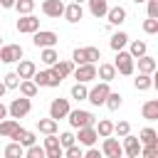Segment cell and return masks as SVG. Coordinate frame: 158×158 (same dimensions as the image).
<instances>
[{"instance_id":"43","label":"cell","mask_w":158,"mask_h":158,"mask_svg":"<svg viewBox=\"0 0 158 158\" xmlns=\"http://www.w3.org/2000/svg\"><path fill=\"white\" fill-rule=\"evenodd\" d=\"M69 158H81L84 156V151H81V146H77V143H72V146H67V151H64Z\"/></svg>"},{"instance_id":"47","label":"cell","mask_w":158,"mask_h":158,"mask_svg":"<svg viewBox=\"0 0 158 158\" xmlns=\"http://www.w3.org/2000/svg\"><path fill=\"white\" fill-rule=\"evenodd\" d=\"M84 156H86V158H99V151H96V148H89Z\"/></svg>"},{"instance_id":"19","label":"cell","mask_w":158,"mask_h":158,"mask_svg":"<svg viewBox=\"0 0 158 158\" xmlns=\"http://www.w3.org/2000/svg\"><path fill=\"white\" fill-rule=\"evenodd\" d=\"M32 79H35V84H37V86H59V81H57L49 72H35V74H32Z\"/></svg>"},{"instance_id":"2","label":"cell","mask_w":158,"mask_h":158,"mask_svg":"<svg viewBox=\"0 0 158 158\" xmlns=\"http://www.w3.org/2000/svg\"><path fill=\"white\" fill-rule=\"evenodd\" d=\"M114 67H116L118 74L131 77V74H133V57H131L128 52H123V49H116V62H114Z\"/></svg>"},{"instance_id":"6","label":"cell","mask_w":158,"mask_h":158,"mask_svg":"<svg viewBox=\"0 0 158 158\" xmlns=\"http://www.w3.org/2000/svg\"><path fill=\"white\" fill-rule=\"evenodd\" d=\"M74 72V62H69V59H57L54 64H52V69H49V74L57 79V81H62L64 77H69Z\"/></svg>"},{"instance_id":"45","label":"cell","mask_w":158,"mask_h":158,"mask_svg":"<svg viewBox=\"0 0 158 158\" xmlns=\"http://www.w3.org/2000/svg\"><path fill=\"white\" fill-rule=\"evenodd\" d=\"M72 59H74L77 64H86V57H84V47H77V49L72 52Z\"/></svg>"},{"instance_id":"50","label":"cell","mask_w":158,"mask_h":158,"mask_svg":"<svg viewBox=\"0 0 158 158\" xmlns=\"http://www.w3.org/2000/svg\"><path fill=\"white\" fill-rule=\"evenodd\" d=\"M5 91H7V86H5L2 81H0V96H5Z\"/></svg>"},{"instance_id":"42","label":"cell","mask_w":158,"mask_h":158,"mask_svg":"<svg viewBox=\"0 0 158 158\" xmlns=\"http://www.w3.org/2000/svg\"><path fill=\"white\" fill-rule=\"evenodd\" d=\"M27 156H30V158H44L47 151H44L42 146H35V143H32V146H27Z\"/></svg>"},{"instance_id":"33","label":"cell","mask_w":158,"mask_h":158,"mask_svg":"<svg viewBox=\"0 0 158 158\" xmlns=\"http://www.w3.org/2000/svg\"><path fill=\"white\" fill-rule=\"evenodd\" d=\"M20 15H27V12H32L35 10V0H15V5H12Z\"/></svg>"},{"instance_id":"52","label":"cell","mask_w":158,"mask_h":158,"mask_svg":"<svg viewBox=\"0 0 158 158\" xmlns=\"http://www.w3.org/2000/svg\"><path fill=\"white\" fill-rule=\"evenodd\" d=\"M74 2H79V5H81V2H84V0H74Z\"/></svg>"},{"instance_id":"1","label":"cell","mask_w":158,"mask_h":158,"mask_svg":"<svg viewBox=\"0 0 158 158\" xmlns=\"http://www.w3.org/2000/svg\"><path fill=\"white\" fill-rule=\"evenodd\" d=\"M67 116H69L67 121H69V126H72V128L94 126V121H96V118H94V114H91V111H84V109H74V111L69 109V114H67Z\"/></svg>"},{"instance_id":"37","label":"cell","mask_w":158,"mask_h":158,"mask_svg":"<svg viewBox=\"0 0 158 158\" xmlns=\"http://www.w3.org/2000/svg\"><path fill=\"white\" fill-rule=\"evenodd\" d=\"M143 32L146 35H156L158 32V17H146L143 20Z\"/></svg>"},{"instance_id":"4","label":"cell","mask_w":158,"mask_h":158,"mask_svg":"<svg viewBox=\"0 0 158 158\" xmlns=\"http://www.w3.org/2000/svg\"><path fill=\"white\" fill-rule=\"evenodd\" d=\"M109 81H101V84H96V86H91L89 91H86V99L94 104V106H101L104 101H106V96H109Z\"/></svg>"},{"instance_id":"51","label":"cell","mask_w":158,"mask_h":158,"mask_svg":"<svg viewBox=\"0 0 158 158\" xmlns=\"http://www.w3.org/2000/svg\"><path fill=\"white\" fill-rule=\"evenodd\" d=\"M133 2H146V0H133Z\"/></svg>"},{"instance_id":"23","label":"cell","mask_w":158,"mask_h":158,"mask_svg":"<svg viewBox=\"0 0 158 158\" xmlns=\"http://www.w3.org/2000/svg\"><path fill=\"white\" fill-rule=\"evenodd\" d=\"M96 77H99L101 81H111V79H116V67H114V64H99Z\"/></svg>"},{"instance_id":"5","label":"cell","mask_w":158,"mask_h":158,"mask_svg":"<svg viewBox=\"0 0 158 158\" xmlns=\"http://www.w3.org/2000/svg\"><path fill=\"white\" fill-rule=\"evenodd\" d=\"M30 109H32L30 99H27V96H20V99H15V101L7 106V114H10L12 118H22V116L30 114Z\"/></svg>"},{"instance_id":"26","label":"cell","mask_w":158,"mask_h":158,"mask_svg":"<svg viewBox=\"0 0 158 158\" xmlns=\"http://www.w3.org/2000/svg\"><path fill=\"white\" fill-rule=\"evenodd\" d=\"M12 141H17V143H22V146H32V143H35V133L20 126V128H17V133L12 136Z\"/></svg>"},{"instance_id":"40","label":"cell","mask_w":158,"mask_h":158,"mask_svg":"<svg viewBox=\"0 0 158 158\" xmlns=\"http://www.w3.org/2000/svg\"><path fill=\"white\" fill-rule=\"evenodd\" d=\"M84 57H86V62H96V59H101V52H99V47H84Z\"/></svg>"},{"instance_id":"10","label":"cell","mask_w":158,"mask_h":158,"mask_svg":"<svg viewBox=\"0 0 158 158\" xmlns=\"http://www.w3.org/2000/svg\"><path fill=\"white\" fill-rule=\"evenodd\" d=\"M74 77H77V81L86 84V81L96 79V67H94L91 62H86V64H77V69H74Z\"/></svg>"},{"instance_id":"15","label":"cell","mask_w":158,"mask_h":158,"mask_svg":"<svg viewBox=\"0 0 158 158\" xmlns=\"http://www.w3.org/2000/svg\"><path fill=\"white\" fill-rule=\"evenodd\" d=\"M42 12H44L47 17H62L64 2H62V0H44V2H42Z\"/></svg>"},{"instance_id":"13","label":"cell","mask_w":158,"mask_h":158,"mask_svg":"<svg viewBox=\"0 0 158 158\" xmlns=\"http://www.w3.org/2000/svg\"><path fill=\"white\" fill-rule=\"evenodd\" d=\"M44 151H47V156H49V158H62L64 148H62V143H59L57 133H49V136L44 138Z\"/></svg>"},{"instance_id":"9","label":"cell","mask_w":158,"mask_h":158,"mask_svg":"<svg viewBox=\"0 0 158 158\" xmlns=\"http://www.w3.org/2000/svg\"><path fill=\"white\" fill-rule=\"evenodd\" d=\"M121 138H123V146H121V148L126 151V156H128V158H138V156H141V148H143L141 141H138V136L126 133V136H121Z\"/></svg>"},{"instance_id":"7","label":"cell","mask_w":158,"mask_h":158,"mask_svg":"<svg viewBox=\"0 0 158 158\" xmlns=\"http://www.w3.org/2000/svg\"><path fill=\"white\" fill-rule=\"evenodd\" d=\"M35 30H40V20H37L32 12L20 15V20H17V32H22V35H32Z\"/></svg>"},{"instance_id":"48","label":"cell","mask_w":158,"mask_h":158,"mask_svg":"<svg viewBox=\"0 0 158 158\" xmlns=\"http://www.w3.org/2000/svg\"><path fill=\"white\" fill-rule=\"evenodd\" d=\"M5 116H7V106L0 101V118H5Z\"/></svg>"},{"instance_id":"25","label":"cell","mask_w":158,"mask_h":158,"mask_svg":"<svg viewBox=\"0 0 158 158\" xmlns=\"http://www.w3.org/2000/svg\"><path fill=\"white\" fill-rule=\"evenodd\" d=\"M141 114H143V118L156 121V118H158V101H156V99L146 101V104H143V109H141Z\"/></svg>"},{"instance_id":"16","label":"cell","mask_w":158,"mask_h":158,"mask_svg":"<svg viewBox=\"0 0 158 158\" xmlns=\"http://www.w3.org/2000/svg\"><path fill=\"white\" fill-rule=\"evenodd\" d=\"M64 17H67V22H79L81 17H84V10H81V5L79 2H72V5H67L64 7V12H62Z\"/></svg>"},{"instance_id":"32","label":"cell","mask_w":158,"mask_h":158,"mask_svg":"<svg viewBox=\"0 0 158 158\" xmlns=\"http://www.w3.org/2000/svg\"><path fill=\"white\" fill-rule=\"evenodd\" d=\"M138 141H141V146H146V143H156L158 136H156L153 128H141V131H138Z\"/></svg>"},{"instance_id":"27","label":"cell","mask_w":158,"mask_h":158,"mask_svg":"<svg viewBox=\"0 0 158 158\" xmlns=\"http://www.w3.org/2000/svg\"><path fill=\"white\" fill-rule=\"evenodd\" d=\"M37 128H40V133H44V136H49V133H57V121L49 116V118H40L37 121Z\"/></svg>"},{"instance_id":"44","label":"cell","mask_w":158,"mask_h":158,"mask_svg":"<svg viewBox=\"0 0 158 158\" xmlns=\"http://www.w3.org/2000/svg\"><path fill=\"white\" fill-rule=\"evenodd\" d=\"M59 143H62V148H67V146H72V143H77V138H74V133H69V131H64V133L59 136Z\"/></svg>"},{"instance_id":"35","label":"cell","mask_w":158,"mask_h":158,"mask_svg":"<svg viewBox=\"0 0 158 158\" xmlns=\"http://www.w3.org/2000/svg\"><path fill=\"white\" fill-rule=\"evenodd\" d=\"M96 133H99L101 138L111 136V133H114V123H111V121H106V118H101V121H99V126H96Z\"/></svg>"},{"instance_id":"31","label":"cell","mask_w":158,"mask_h":158,"mask_svg":"<svg viewBox=\"0 0 158 158\" xmlns=\"http://www.w3.org/2000/svg\"><path fill=\"white\" fill-rule=\"evenodd\" d=\"M133 84H136V89L138 91H146V89H151L153 86V79H151V74H138V79H133Z\"/></svg>"},{"instance_id":"36","label":"cell","mask_w":158,"mask_h":158,"mask_svg":"<svg viewBox=\"0 0 158 158\" xmlns=\"http://www.w3.org/2000/svg\"><path fill=\"white\" fill-rule=\"evenodd\" d=\"M22 153H25V148H22V143H17V141L5 148V156H7V158H20Z\"/></svg>"},{"instance_id":"22","label":"cell","mask_w":158,"mask_h":158,"mask_svg":"<svg viewBox=\"0 0 158 158\" xmlns=\"http://www.w3.org/2000/svg\"><path fill=\"white\" fill-rule=\"evenodd\" d=\"M89 10L94 17H106V10H109V0H89Z\"/></svg>"},{"instance_id":"29","label":"cell","mask_w":158,"mask_h":158,"mask_svg":"<svg viewBox=\"0 0 158 158\" xmlns=\"http://www.w3.org/2000/svg\"><path fill=\"white\" fill-rule=\"evenodd\" d=\"M40 59H42L47 67H52V64L59 59V54H57V49H54V47H42V54H40Z\"/></svg>"},{"instance_id":"14","label":"cell","mask_w":158,"mask_h":158,"mask_svg":"<svg viewBox=\"0 0 158 158\" xmlns=\"http://www.w3.org/2000/svg\"><path fill=\"white\" fill-rule=\"evenodd\" d=\"M104 156H109V158H121L123 156V148H121V143L116 141V138H111V136H106L104 138Z\"/></svg>"},{"instance_id":"49","label":"cell","mask_w":158,"mask_h":158,"mask_svg":"<svg viewBox=\"0 0 158 158\" xmlns=\"http://www.w3.org/2000/svg\"><path fill=\"white\" fill-rule=\"evenodd\" d=\"M0 5H2V7H12V5H15V0H0Z\"/></svg>"},{"instance_id":"34","label":"cell","mask_w":158,"mask_h":158,"mask_svg":"<svg viewBox=\"0 0 158 158\" xmlns=\"http://www.w3.org/2000/svg\"><path fill=\"white\" fill-rule=\"evenodd\" d=\"M146 49H148V47H146V42H143V40H136V42H131V49H128V54L136 59V57L146 54Z\"/></svg>"},{"instance_id":"12","label":"cell","mask_w":158,"mask_h":158,"mask_svg":"<svg viewBox=\"0 0 158 158\" xmlns=\"http://www.w3.org/2000/svg\"><path fill=\"white\" fill-rule=\"evenodd\" d=\"M77 131H79V133H77L74 138H77L81 146H94V143H96V138H99V133H96V128H94V126H81V128H77Z\"/></svg>"},{"instance_id":"8","label":"cell","mask_w":158,"mask_h":158,"mask_svg":"<svg viewBox=\"0 0 158 158\" xmlns=\"http://www.w3.org/2000/svg\"><path fill=\"white\" fill-rule=\"evenodd\" d=\"M22 59V47L20 44H0V62H20Z\"/></svg>"},{"instance_id":"38","label":"cell","mask_w":158,"mask_h":158,"mask_svg":"<svg viewBox=\"0 0 158 158\" xmlns=\"http://www.w3.org/2000/svg\"><path fill=\"white\" fill-rule=\"evenodd\" d=\"M86 91H89V89H86V86H84L81 81H77V84L72 86V99H77V101L86 99Z\"/></svg>"},{"instance_id":"28","label":"cell","mask_w":158,"mask_h":158,"mask_svg":"<svg viewBox=\"0 0 158 158\" xmlns=\"http://www.w3.org/2000/svg\"><path fill=\"white\" fill-rule=\"evenodd\" d=\"M109 44H111V49H114V52H116V49H123V47L128 44V35H126V32H114Z\"/></svg>"},{"instance_id":"24","label":"cell","mask_w":158,"mask_h":158,"mask_svg":"<svg viewBox=\"0 0 158 158\" xmlns=\"http://www.w3.org/2000/svg\"><path fill=\"white\" fill-rule=\"evenodd\" d=\"M20 94L22 96H27V99H32L35 94H37V84H35V79H20Z\"/></svg>"},{"instance_id":"41","label":"cell","mask_w":158,"mask_h":158,"mask_svg":"<svg viewBox=\"0 0 158 158\" xmlns=\"http://www.w3.org/2000/svg\"><path fill=\"white\" fill-rule=\"evenodd\" d=\"M114 133H116V136H126V133H131V123H128V121H118V123H114Z\"/></svg>"},{"instance_id":"21","label":"cell","mask_w":158,"mask_h":158,"mask_svg":"<svg viewBox=\"0 0 158 158\" xmlns=\"http://www.w3.org/2000/svg\"><path fill=\"white\" fill-rule=\"evenodd\" d=\"M136 59H138V72H143V74H153V72H156V59H153V57L141 54V57H136Z\"/></svg>"},{"instance_id":"30","label":"cell","mask_w":158,"mask_h":158,"mask_svg":"<svg viewBox=\"0 0 158 158\" xmlns=\"http://www.w3.org/2000/svg\"><path fill=\"white\" fill-rule=\"evenodd\" d=\"M106 109H111V111H118L121 109V104H123V96L121 94H116V91H109V96H106Z\"/></svg>"},{"instance_id":"3","label":"cell","mask_w":158,"mask_h":158,"mask_svg":"<svg viewBox=\"0 0 158 158\" xmlns=\"http://www.w3.org/2000/svg\"><path fill=\"white\" fill-rule=\"evenodd\" d=\"M57 32H52V30H35L32 32V42H35V47H54L57 44Z\"/></svg>"},{"instance_id":"46","label":"cell","mask_w":158,"mask_h":158,"mask_svg":"<svg viewBox=\"0 0 158 158\" xmlns=\"http://www.w3.org/2000/svg\"><path fill=\"white\" fill-rule=\"evenodd\" d=\"M148 2V17H158V0H146Z\"/></svg>"},{"instance_id":"17","label":"cell","mask_w":158,"mask_h":158,"mask_svg":"<svg viewBox=\"0 0 158 158\" xmlns=\"http://www.w3.org/2000/svg\"><path fill=\"white\" fill-rule=\"evenodd\" d=\"M17 128H20V121H17V118H5V121H0V136H5V138H12V136L17 133Z\"/></svg>"},{"instance_id":"11","label":"cell","mask_w":158,"mask_h":158,"mask_svg":"<svg viewBox=\"0 0 158 158\" xmlns=\"http://www.w3.org/2000/svg\"><path fill=\"white\" fill-rule=\"evenodd\" d=\"M67 114H69V101H67V99H52V104H49V116H52L54 121H59V118H67Z\"/></svg>"},{"instance_id":"20","label":"cell","mask_w":158,"mask_h":158,"mask_svg":"<svg viewBox=\"0 0 158 158\" xmlns=\"http://www.w3.org/2000/svg\"><path fill=\"white\" fill-rule=\"evenodd\" d=\"M106 17H109V25H121V22L126 20V10H123L121 5L109 7V10H106Z\"/></svg>"},{"instance_id":"18","label":"cell","mask_w":158,"mask_h":158,"mask_svg":"<svg viewBox=\"0 0 158 158\" xmlns=\"http://www.w3.org/2000/svg\"><path fill=\"white\" fill-rule=\"evenodd\" d=\"M35 72H37V67H35L30 59H20V62H17V77H20V79H32Z\"/></svg>"},{"instance_id":"39","label":"cell","mask_w":158,"mask_h":158,"mask_svg":"<svg viewBox=\"0 0 158 158\" xmlns=\"http://www.w3.org/2000/svg\"><path fill=\"white\" fill-rule=\"evenodd\" d=\"M2 84H5L7 89H17V84H20V77H17V72H10V74H5V77H2Z\"/></svg>"}]
</instances>
